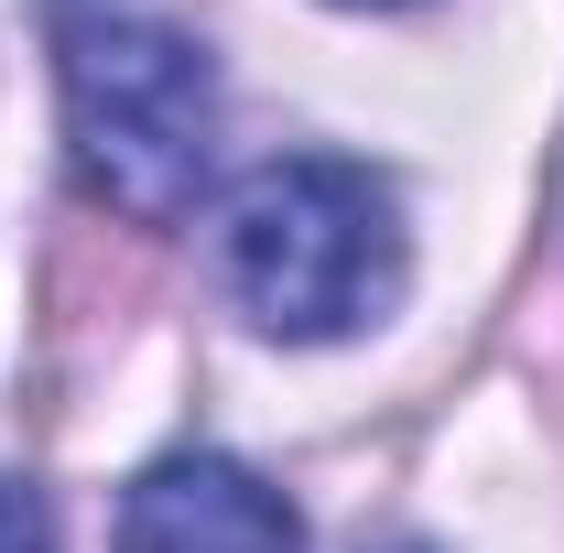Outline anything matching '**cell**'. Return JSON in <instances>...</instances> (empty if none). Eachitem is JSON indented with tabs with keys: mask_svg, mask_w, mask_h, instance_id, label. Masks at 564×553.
I'll return each instance as SVG.
<instances>
[{
	"mask_svg": "<svg viewBox=\"0 0 564 553\" xmlns=\"http://www.w3.org/2000/svg\"><path fill=\"white\" fill-rule=\"evenodd\" d=\"M217 272L261 337H358L402 293V207L369 163L337 152L261 163L217 217Z\"/></svg>",
	"mask_w": 564,
	"mask_h": 553,
	"instance_id": "1",
	"label": "cell"
},
{
	"mask_svg": "<svg viewBox=\"0 0 564 553\" xmlns=\"http://www.w3.org/2000/svg\"><path fill=\"white\" fill-rule=\"evenodd\" d=\"M66 141L87 196L141 228H174L217 163L207 55L131 0H66Z\"/></svg>",
	"mask_w": 564,
	"mask_h": 553,
	"instance_id": "2",
	"label": "cell"
},
{
	"mask_svg": "<svg viewBox=\"0 0 564 553\" xmlns=\"http://www.w3.org/2000/svg\"><path fill=\"white\" fill-rule=\"evenodd\" d=\"M120 553H304V521L272 478H250L239 456L217 445H185L163 467H141L120 488V521H109Z\"/></svg>",
	"mask_w": 564,
	"mask_h": 553,
	"instance_id": "3",
	"label": "cell"
},
{
	"mask_svg": "<svg viewBox=\"0 0 564 553\" xmlns=\"http://www.w3.org/2000/svg\"><path fill=\"white\" fill-rule=\"evenodd\" d=\"M0 553H55V521L22 478H0Z\"/></svg>",
	"mask_w": 564,
	"mask_h": 553,
	"instance_id": "4",
	"label": "cell"
},
{
	"mask_svg": "<svg viewBox=\"0 0 564 553\" xmlns=\"http://www.w3.org/2000/svg\"><path fill=\"white\" fill-rule=\"evenodd\" d=\"M369 11H380V0H369Z\"/></svg>",
	"mask_w": 564,
	"mask_h": 553,
	"instance_id": "5",
	"label": "cell"
}]
</instances>
